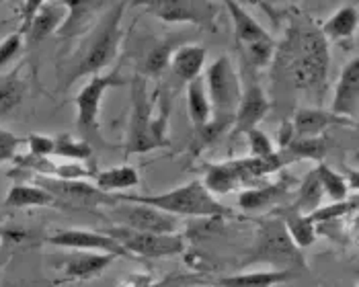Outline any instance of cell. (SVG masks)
<instances>
[{
    "label": "cell",
    "instance_id": "8992f818",
    "mask_svg": "<svg viewBox=\"0 0 359 287\" xmlns=\"http://www.w3.org/2000/svg\"><path fill=\"white\" fill-rule=\"evenodd\" d=\"M226 6L232 27H234V41L241 62H245L252 70H263L271 66L276 56V39L259 25V21L250 15L245 6L234 0H222Z\"/></svg>",
    "mask_w": 359,
    "mask_h": 287
},
{
    "label": "cell",
    "instance_id": "ac0fdd59",
    "mask_svg": "<svg viewBox=\"0 0 359 287\" xmlns=\"http://www.w3.org/2000/svg\"><path fill=\"white\" fill-rule=\"evenodd\" d=\"M64 17H66V8L62 6L60 0H55V2H46V4L37 10V15L33 17V21H31V25L27 27V31L23 33L25 46H29V48L39 46V43H41L43 39H48L50 35H55L60 25H62V21H64Z\"/></svg>",
    "mask_w": 359,
    "mask_h": 287
},
{
    "label": "cell",
    "instance_id": "7bdbcfd3",
    "mask_svg": "<svg viewBox=\"0 0 359 287\" xmlns=\"http://www.w3.org/2000/svg\"><path fill=\"white\" fill-rule=\"evenodd\" d=\"M234 2H238L241 6H257V8H261L276 25H281V21H279V13H277L276 8L267 2V0H234Z\"/></svg>",
    "mask_w": 359,
    "mask_h": 287
},
{
    "label": "cell",
    "instance_id": "f546056e",
    "mask_svg": "<svg viewBox=\"0 0 359 287\" xmlns=\"http://www.w3.org/2000/svg\"><path fill=\"white\" fill-rule=\"evenodd\" d=\"M54 156H60L70 162H83L88 164L93 171H97L95 158H93V146L81 138H74L70 134H60L54 138Z\"/></svg>",
    "mask_w": 359,
    "mask_h": 287
},
{
    "label": "cell",
    "instance_id": "7a4b0ae2",
    "mask_svg": "<svg viewBox=\"0 0 359 287\" xmlns=\"http://www.w3.org/2000/svg\"><path fill=\"white\" fill-rule=\"evenodd\" d=\"M123 15H126L123 0L105 8L99 21L84 33L79 46L72 50V54L57 64V90L60 92H66L83 76L101 74L105 68H109L113 64V59L117 57L121 37H123V31H121Z\"/></svg>",
    "mask_w": 359,
    "mask_h": 287
},
{
    "label": "cell",
    "instance_id": "f6af8a7d",
    "mask_svg": "<svg viewBox=\"0 0 359 287\" xmlns=\"http://www.w3.org/2000/svg\"><path fill=\"white\" fill-rule=\"evenodd\" d=\"M2 2H6V0H0V4H2Z\"/></svg>",
    "mask_w": 359,
    "mask_h": 287
},
{
    "label": "cell",
    "instance_id": "e575fe53",
    "mask_svg": "<svg viewBox=\"0 0 359 287\" xmlns=\"http://www.w3.org/2000/svg\"><path fill=\"white\" fill-rule=\"evenodd\" d=\"M355 209H358V195H349L347 200L331 201L329 205H320V207H316L308 218H310L314 224H327V222L343 220L345 216L353 214Z\"/></svg>",
    "mask_w": 359,
    "mask_h": 287
},
{
    "label": "cell",
    "instance_id": "f1b7e54d",
    "mask_svg": "<svg viewBox=\"0 0 359 287\" xmlns=\"http://www.w3.org/2000/svg\"><path fill=\"white\" fill-rule=\"evenodd\" d=\"M187 113L194 127H201L212 119V103L205 90L203 76H197L195 80L187 83Z\"/></svg>",
    "mask_w": 359,
    "mask_h": 287
},
{
    "label": "cell",
    "instance_id": "f35d334b",
    "mask_svg": "<svg viewBox=\"0 0 359 287\" xmlns=\"http://www.w3.org/2000/svg\"><path fill=\"white\" fill-rule=\"evenodd\" d=\"M29 148V154L33 156H41V158H50L54 156V138L52 136H43V134H29L25 138Z\"/></svg>",
    "mask_w": 359,
    "mask_h": 287
},
{
    "label": "cell",
    "instance_id": "3957f363",
    "mask_svg": "<svg viewBox=\"0 0 359 287\" xmlns=\"http://www.w3.org/2000/svg\"><path fill=\"white\" fill-rule=\"evenodd\" d=\"M115 201L121 203H140V205H152L156 209H163L175 218H226L230 211L216 200L201 181H191L187 185L175 187L172 191L156 193V195H138V193H119L113 195Z\"/></svg>",
    "mask_w": 359,
    "mask_h": 287
},
{
    "label": "cell",
    "instance_id": "484cf974",
    "mask_svg": "<svg viewBox=\"0 0 359 287\" xmlns=\"http://www.w3.org/2000/svg\"><path fill=\"white\" fill-rule=\"evenodd\" d=\"M296 275L290 271H277V269H267V271H252V273H238L230 277H222L218 281L220 287H276L279 284L292 281Z\"/></svg>",
    "mask_w": 359,
    "mask_h": 287
},
{
    "label": "cell",
    "instance_id": "d4e9b609",
    "mask_svg": "<svg viewBox=\"0 0 359 287\" xmlns=\"http://www.w3.org/2000/svg\"><path fill=\"white\" fill-rule=\"evenodd\" d=\"M358 6L355 4H343L318 29L327 41H345V39L353 37V33L358 29Z\"/></svg>",
    "mask_w": 359,
    "mask_h": 287
},
{
    "label": "cell",
    "instance_id": "60d3db41",
    "mask_svg": "<svg viewBox=\"0 0 359 287\" xmlns=\"http://www.w3.org/2000/svg\"><path fill=\"white\" fill-rule=\"evenodd\" d=\"M46 4V0H25L23 2V8H21V33H25L27 27L31 25L33 17L37 15V10Z\"/></svg>",
    "mask_w": 359,
    "mask_h": 287
},
{
    "label": "cell",
    "instance_id": "8d00e7d4",
    "mask_svg": "<svg viewBox=\"0 0 359 287\" xmlns=\"http://www.w3.org/2000/svg\"><path fill=\"white\" fill-rule=\"evenodd\" d=\"M247 136V144H249V156L252 158H263V156H271L276 150L273 140L259 127H252L250 132L245 134Z\"/></svg>",
    "mask_w": 359,
    "mask_h": 287
},
{
    "label": "cell",
    "instance_id": "4fadbf2b",
    "mask_svg": "<svg viewBox=\"0 0 359 287\" xmlns=\"http://www.w3.org/2000/svg\"><path fill=\"white\" fill-rule=\"evenodd\" d=\"M50 244H54L57 248H66V251H86V253H103L111 255L115 258H132L117 240H113L101 230H83V228H70V230H57L50 238Z\"/></svg>",
    "mask_w": 359,
    "mask_h": 287
},
{
    "label": "cell",
    "instance_id": "74e56055",
    "mask_svg": "<svg viewBox=\"0 0 359 287\" xmlns=\"http://www.w3.org/2000/svg\"><path fill=\"white\" fill-rule=\"evenodd\" d=\"M97 171H93L88 164L83 162H64V164H55L54 176L55 178H64V181H86L90 176H95Z\"/></svg>",
    "mask_w": 359,
    "mask_h": 287
},
{
    "label": "cell",
    "instance_id": "5b68a950",
    "mask_svg": "<svg viewBox=\"0 0 359 287\" xmlns=\"http://www.w3.org/2000/svg\"><path fill=\"white\" fill-rule=\"evenodd\" d=\"M265 262L277 271H290L298 275L306 269L302 248L294 244L285 226L279 218H267L257 224V236L250 246L249 257L243 260L241 267Z\"/></svg>",
    "mask_w": 359,
    "mask_h": 287
},
{
    "label": "cell",
    "instance_id": "6da1fadb",
    "mask_svg": "<svg viewBox=\"0 0 359 287\" xmlns=\"http://www.w3.org/2000/svg\"><path fill=\"white\" fill-rule=\"evenodd\" d=\"M285 25L283 39L276 46L271 62L273 83L292 92L316 94V103L320 105L331 66L329 41L306 15H292Z\"/></svg>",
    "mask_w": 359,
    "mask_h": 287
},
{
    "label": "cell",
    "instance_id": "7c38bea8",
    "mask_svg": "<svg viewBox=\"0 0 359 287\" xmlns=\"http://www.w3.org/2000/svg\"><path fill=\"white\" fill-rule=\"evenodd\" d=\"M109 216L115 222V226L138 230V232H150V234H175V232H179V218L166 214L163 209H156L152 205L115 201L111 205Z\"/></svg>",
    "mask_w": 359,
    "mask_h": 287
},
{
    "label": "cell",
    "instance_id": "7402d4cb",
    "mask_svg": "<svg viewBox=\"0 0 359 287\" xmlns=\"http://www.w3.org/2000/svg\"><path fill=\"white\" fill-rule=\"evenodd\" d=\"M154 43L144 46L142 54H140L138 72L140 76H161L168 68L172 52L177 50L175 39H152Z\"/></svg>",
    "mask_w": 359,
    "mask_h": 287
},
{
    "label": "cell",
    "instance_id": "44dd1931",
    "mask_svg": "<svg viewBox=\"0 0 359 287\" xmlns=\"http://www.w3.org/2000/svg\"><path fill=\"white\" fill-rule=\"evenodd\" d=\"M140 185V172L136 167L119 164L105 171H97L95 174V187L105 195H119Z\"/></svg>",
    "mask_w": 359,
    "mask_h": 287
},
{
    "label": "cell",
    "instance_id": "d590c367",
    "mask_svg": "<svg viewBox=\"0 0 359 287\" xmlns=\"http://www.w3.org/2000/svg\"><path fill=\"white\" fill-rule=\"evenodd\" d=\"M25 48V37L21 31H15V33H8L6 37L0 39V72L17 57L21 56Z\"/></svg>",
    "mask_w": 359,
    "mask_h": 287
},
{
    "label": "cell",
    "instance_id": "d6986e66",
    "mask_svg": "<svg viewBox=\"0 0 359 287\" xmlns=\"http://www.w3.org/2000/svg\"><path fill=\"white\" fill-rule=\"evenodd\" d=\"M205 48L203 46H197V43H185V46H179L172 57H170V68L175 72V76L181 80V83H191L197 76H201V70L205 66Z\"/></svg>",
    "mask_w": 359,
    "mask_h": 287
},
{
    "label": "cell",
    "instance_id": "30bf717a",
    "mask_svg": "<svg viewBox=\"0 0 359 287\" xmlns=\"http://www.w3.org/2000/svg\"><path fill=\"white\" fill-rule=\"evenodd\" d=\"M107 236L117 240L130 255L144 258H168L185 253V236L181 232L175 234H150L138 230L111 226L103 228Z\"/></svg>",
    "mask_w": 359,
    "mask_h": 287
},
{
    "label": "cell",
    "instance_id": "277c9868",
    "mask_svg": "<svg viewBox=\"0 0 359 287\" xmlns=\"http://www.w3.org/2000/svg\"><path fill=\"white\" fill-rule=\"evenodd\" d=\"M152 99L148 92V80L136 76L132 80V115L126 138V154H146L156 148L168 146V109L161 115L152 113Z\"/></svg>",
    "mask_w": 359,
    "mask_h": 287
},
{
    "label": "cell",
    "instance_id": "d6a6232c",
    "mask_svg": "<svg viewBox=\"0 0 359 287\" xmlns=\"http://www.w3.org/2000/svg\"><path fill=\"white\" fill-rule=\"evenodd\" d=\"M316 169V174H318V181H320V187H323V193L329 197L331 201H343L349 197V183L347 178L337 172L334 169H331L327 162H318Z\"/></svg>",
    "mask_w": 359,
    "mask_h": 287
},
{
    "label": "cell",
    "instance_id": "4316f807",
    "mask_svg": "<svg viewBox=\"0 0 359 287\" xmlns=\"http://www.w3.org/2000/svg\"><path fill=\"white\" fill-rule=\"evenodd\" d=\"M287 193V187L283 183L277 185H257L249 187L238 195V205L245 211H263L271 205H277L281 197Z\"/></svg>",
    "mask_w": 359,
    "mask_h": 287
},
{
    "label": "cell",
    "instance_id": "9c48e42d",
    "mask_svg": "<svg viewBox=\"0 0 359 287\" xmlns=\"http://www.w3.org/2000/svg\"><path fill=\"white\" fill-rule=\"evenodd\" d=\"M203 83H205V90H208V97L212 103V117L234 121L243 85H241L238 68L232 62V57H216L208 66V70L203 74Z\"/></svg>",
    "mask_w": 359,
    "mask_h": 287
},
{
    "label": "cell",
    "instance_id": "52a82bcc",
    "mask_svg": "<svg viewBox=\"0 0 359 287\" xmlns=\"http://www.w3.org/2000/svg\"><path fill=\"white\" fill-rule=\"evenodd\" d=\"M126 85L128 80L121 76L119 68H115L111 72H101V74L90 76V80L79 90V94L74 97V105H76V130H79L81 140L88 142L90 146L93 144L105 146V140L101 136V125H99L101 103L107 90Z\"/></svg>",
    "mask_w": 359,
    "mask_h": 287
},
{
    "label": "cell",
    "instance_id": "e0dca14e",
    "mask_svg": "<svg viewBox=\"0 0 359 287\" xmlns=\"http://www.w3.org/2000/svg\"><path fill=\"white\" fill-rule=\"evenodd\" d=\"M292 125H294L296 138H316V136H325V132L331 125L355 127V121L339 117V115L331 113L327 109H320V107H300L294 113Z\"/></svg>",
    "mask_w": 359,
    "mask_h": 287
},
{
    "label": "cell",
    "instance_id": "ab89813d",
    "mask_svg": "<svg viewBox=\"0 0 359 287\" xmlns=\"http://www.w3.org/2000/svg\"><path fill=\"white\" fill-rule=\"evenodd\" d=\"M21 144H23V140L19 136H15L13 132L0 130V164L8 162V160H15L17 150L21 148Z\"/></svg>",
    "mask_w": 359,
    "mask_h": 287
},
{
    "label": "cell",
    "instance_id": "b9f144b4",
    "mask_svg": "<svg viewBox=\"0 0 359 287\" xmlns=\"http://www.w3.org/2000/svg\"><path fill=\"white\" fill-rule=\"evenodd\" d=\"M294 138H296V132H294L292 119H283L281 127L277 130V148H279V150H285Z\"/></svg>",
    "mask_w": 359,
    "mask_h": 287
},
{
    "label": "cell",
    "instance_id": "9a60e30c",
    "mask_svg": "<svg viewBox=\"0 0 359 287\" xmlns=\"http://www.w3.org/2000/svg\"><path fill=\"white\" fill-rule=\"evenodd\" d=\"M60 2L66 8V17L55 35L60 39H74V37H83L99 21L109 0H60Z\"/></svg>",
    "mask_w": 359,
    "mask_h": 287
},
{
    "label": "cell",
    "instance_id": "836d02e7",
    "mask_svg": "<svg viewBox=\"0 0 359 287\" xmlns=\"http://www.w3.org/2000/svg\"><path fill=\"white\" fill-rule=\"evenodd\" d=\"M230 127H232V121L230 119H220V117H212L205 125L195 127L194 142H191L194 154H199L205 148H210L214 142H218Z\"/></svg>",
    "mask_w": 359,
    "mask_h": 287
},
{
    "label": "cell",
    "instance_id": "cb8c5ba5",
    "mask_svg": "<svg viewBox=\"0 0 359 287\" xmlns=\"http://www.w3.org/2000/svg\"><path fill=\"white\" fill-rule=\"evenodd\" d=\"M276 214L279 216V220L283 222L285 232L290 234V238L294 240V244L298 248H308V246L314 244L318 232H316V224L306 214L296 211L292 205H285L281 209H276Z\"/></svg>",
    "mask_w": 359,
    "mask_h": 287
},
{
    "label": "cell",
    "instance_id": "ba28073f",
    "mask_svg": "<svg viewBox=\"0 0 359 287\" xmlns=\"http://www.w3.org/2000/svg\"><path fill=\"white\" fill-rule=\"evenodd\" d=\"M132 4L142 6L148 15L168 25H195L218 31L220 8L214 0H132Z\"/></svg>",
    "mask_w": 359,
    "mask_h": 287
},
{
    "label": "cell",
    "instance_id": "8fae6325",
    "mask_svg": "<svg viewBox=\"0 0 359 287\" xmlns=\"http://www.w3.org/2000/svg\"><path fill=\"white\" fill-rule=\"evenodd\" d=\"M238 74H241L243 92H241V101H238L234 121L230 127V138L245 136L252 127H257L261 123V119L269 113V107H271L265 88L257 78V70H252L245 62H241Z\"/></svg>",
    "mask_w": 359,
    "mask_h": 287
},
{
    "label": "cell",
    "instance_id": "4dcf8cb0",
    "mask_svg": "<svg viewBox=\"0 0 359 287\" xmlns=\"http://www.w3.org/2000/svg\"><path fill=\"white\" fill-rule=\"evenodd\" d=\"M285 154H290L296 162L300 160H316V162H325V156L329 152V144L325 136H316V138H294L285 150H281Z\"/></svg>",
    "mask_w": 359,
    "mask_h": 287
},
{
    "label": "cell",
    "instance_id": "83f0119b",
    "mask_svg": "<svg viewBox=\"0 0 359 287\" xmlns=\"http://www.w3.org/2000/svg\"><path fill=\"white\" fill-rule=\"evenodd\" d=\"M27 94V80L21 74V66L8 74H0V119L15 111Z\"/></svg>",
    "mask_w": 359,
    "mask_h": 287
},
{
    "label": "cell",
    "instance_id": "ffe728a7",
    "mask_svg": "<svg viewBox=\"0 0 359 287\" xmlns=\"http://www.w3.org/2000/svg\"><path fill=\"white\" fill-rule=\"evenodd\" d=\"M203 187L216 197V195H228L232 191L245 189L241 174L236 172L232 160L216 162V164H205L203 167Z\"/></svg>",
    "mask_w": 359,
    "mask_h": 287
},
{
    "label": "cell",
    "instance_id": "ee69618b",
    "mask_svg": "<svg viewBox=\"0 0 359 287\" xmlns=\"http://www.w3.org/2000/svg\"><path fill=\"white\" fill-rule=\"evenodd\" d=\"M154 287H189V286H183V284H179V281H166L163 286H154Z\"/></svg>",
    "mask_w": 359,
    "mask_h": 287
},
{
    "label": "cell",
    "instance_id": "1f68e13d",
    "mask_svg": "<svg viewBox=\"0 0 359 287\" xmlns=\"http://www.w3.org/2000/svg\"><path fill=\"white\" fill-rule=\"evenodd\" d=\"M323 187H320V181H318V174H316V169L308 171V174L304 176L300 189H298V197L294 201V209L300 211V214H306L310 216L316 207L323 205Z\"/></svg>",
    "mask_w": 359,
    "mask_h": 287
},
{
    "label": "cell",
    "instance_id": "5bb4252c",
    "mask_svg": "<svg viewBox=\"0 0 359 287\" xmlns=\"http://www.w3.org/2000/svg\"><path fill=\"white\" fill-rule=\"evenodd\" d=\"M115 257L103 253H86V251H70L66 257L57 262V271L62 273V279L57 284H74V281H90L101 277Z\"/></svg>",
    "mask_w": 359,
    "mask_h": 287
},
{
    "label": "cell",
    "instance_id": "2e32d148",
    "mask_svg": "<svg viewBox=\"0 0 359 287\" xmlns=\"http://www.w3.org/2000/svg\"><path fill=\"white\" fill-rule=\"evenodd\" d=\"M359 107V59L351 57L343 70L341 76L334 85V94H332L331 113L345 117V119H353L358 115Z\"/></svg>",
    "mask_w": 359,
    "mask_h": 287
},
{
    "label": "cell",
    "instance_id": "603a6c76",
    "mask_svg": "<svg viewBox=\"0 0 359 287\" xmlns=\"http://www.w3.org/2000/svg\"><path fill=\"white\" fill-rule=\"evenodd\" d=\"M48 205H57V201L52 193L41 189L39 185H33L29 181H19L15 183L6 197H4V207L8 209H25V207H48Z\"/></svg>",
    "mask_w": 359,
    "mask_h": 287
}]
</instances>
